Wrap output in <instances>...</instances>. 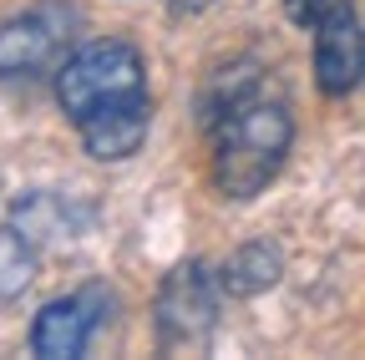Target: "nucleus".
<instances>
[{
	"instance_id": "nucleus-1",
	"label": "nucleus",
	"mask_w": 365,
	"mask_h": 360,
	"mask_svg": "<svg viewBox=\"0 0 365 360\" xmlns=\"http://www.w3.org/2000/svg\"><path fill=\"white\" fill-rule=\"evenodd\" d=\"M294 143V117L279 97L239 81L213 117V183L223 198H254L274 183Z\"/></svg>"
},
{
	"instance_id": "nucleus-2",
	"label": "nucleus",
	"mask_w": 365,
	"mask_h": 360,
	"mask_svg": "<svg viewBox=\"0 0 365 360\" xmlns=\"http://www.w3.org/2000/svg\"><path fill=\"white\" fill-rule=\"evenodd\" d=\"M132 97H148V71H143V51L122 36L86 41L56 66V102L71 117V127Z\"/></svg>"
},
{
	"instance_id": "nucleus-3",
	"label": "nucleus",
	"mask_w": 365,
	"mask_h": 360,
	"mask_svg": "<svg viewBox=\"0 0 365 360\" xmlns=\"http://www.w3.org/2000/svg\"><path fill=\"white\" fill-rule=\"evenodd\" d=\"M218 299H223V284L208 264H178L173 274L163 279L158 289V335L163 345H198L213 320H218Z\"/></svg>"
},
{
	"instance_id": "nucleus-4",
	"label": "nucleus",
	"mask_w": 365,
	"mask_h": 360,
	"mask_svg": "<svg viewBox=\"0 0 365 360\" xmlns=\"http://www.w3.org/2000/svg\"><path fill=\"white\" fill-rule=\"evenodd\" d=\"M66 11L61 6H36L16 21L0 26V81H31L56 71L71 51H66Z\"/></svg>"
},
{
	"instance_id": "nucleus-5",
	"label": "nucleus",
	"mask_w": 365,
	"mask_h": 360,
	"mask_svg": "<svg viewBox=\"0 0 365 360\" xmlns=\"http://www.w3.org/2000/svg\"><path fill=\"white\" fill-rule=\"evenodd\" d=\"M360 76H365V31L350 0H330L314 21V81L325 97H345L355 92Z\"/></svg>"
},
{
	"instance_id": "nucleus-6",
	"label": "nucleus",
	"mask_w": 365,
	"mask_h": 360,
	"mask_svg": "<svg viewBox=\"0 0 365 360\" xmlns=\"http://www.w3.org/2000/svg\"><path fill=\"white\" fill-rule=\"evenodd\" d=\"M97 304H102V289H81V294L51 299L36 314V325H31V350L41 360H76V355H86L91 330L102 325Z\"/></svg>"
},
{
	"instance_id": "nucleus-7",
	"label": "nucleus",
	"mask_w": 365,
	"mask_h": 360,
	"mask_svg": "<svg viewBox=\"0 0 365 360\" xmlns=\"http://www.w3.org/2000/svg\"><path fill=\"white\" fill-rule=\"evenodd\" d=\"M148 127H153V102L148 97H132L122 107H107L97 117L76 122L81 148L97 158V163H127L137 148L148 143Z\"/></svg>"
},
{
	"instance_id": "nucleus-8",
	"label": "nucleus",
	"mask_w": 365,
	"mask_h": 360,
	"mask_svg": "<svg viewBox=\"0 0 365 360\" xmlns=\"http://www.w3.org/2000/svg\"><path fill=\"white\" fill-rule=\"evenodd\" d=\"M279 269H284L279 249H269V244H244L234 259L218 269V284H223V294H239V299H244V294L269 289L274 279H279Z\"/></svg>"
},
{
	"instance_id": "nucleus-9",
	"label": "nucleus",
	"mask_w": 365,
	"mask_h": 360,
	"mask_svg": "<svg viewBox=\"0 0 365 360\" xmlns=\"http://www.w3.org/2000/svg\"><path fill=\"white\" fill-rule=\"evenodd\" d=\"M36 279V239L16 223L0 229V299H16L26 294Z\"/></svg>"
},
{
	"instance_id": "nucleus-10",
	"label": "nucleus",
	"mask_w": 365,
	"mask_h": 360,
	"mask_svg": "<svg viewBox=\"0 0 365 360\" xmlns=\"http://www.w3.org/2000/svg\"><path fill=\"white\" fill-rule=\"evenodd\" d=\"M61 223H66V213H61V203H56L51 193H26V198L16 203V229H26L36 244L51 239Z\"/></svg>"
},
{
	"instance_id": "nucleus-11",
	"label": "nucleus",
	"mask_w": 365,
	"mask_h": 360,
	"mask_svg": "<svg viewBox=\"0 0 365 360\" xmlns=\"http://www.w3.org/2000/svg\"><path fill=\"white\" fill-rule=\"evenodd\" d=\"M325 6H330V0H284V11H289V21H294V26H314Z\"/></svg>"
},
{
	"instance_id": "nucleus-12",
	"label": "nucleus",
	"mask_w": 365,
	"mask_h": 360,
	"mask_svg": "<svg viewBox=\"0 0 365 360\" xmlns=\"http://www.w3.org/2000/svg\"><path fill=\"white\" fill-rule=\"evenodd\" d=\"M168 6H173V11H182V16H193V11H208L213 0H168Z\"/></svg>"
}]
</instances>
